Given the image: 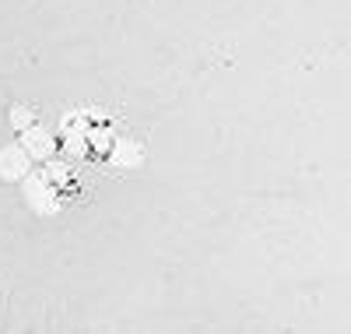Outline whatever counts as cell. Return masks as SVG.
I'll return each instance as SVG.
<instances>
[{"mask_svg":"<svg viewBox=\"0 0 351 334\" xmlns=\"http://www.w3.org/2000/svg\"><path fill=\"white\" fill-rule=\"evenodd\" d=\"M60 144L74 159H106L112 148V127L99 113H67L60 124Z\"/></svg>","mask_w":351,"mask_h":334,"instance_id":"6da1fadb","label":"cell"},{"mask_svg":"<svg viewBox=\"0 0 351 334\" xmlns=\"http://www.w3.org/2000/svg\"><path fill=\"white\" fill-rule=\"evenodd\" d=\"M106 162L112 169H137L144 162V148L130 137H112V148L106 151Z\"/></svg>","mask_w":351,"mask_h":334,"instance_id":"5b68a950","label":"cell"},{"mask_svg":"<svg viewBox=\"0 0 351 334\" xmlns=\"http://www.w3.org/2000/svg\"><path fill=\"white\" fill-rule=\"evenodd\" d=\"M32 120H36L32 109H25V106H14V109H11V127H14V131H25Z\"/></svg>","mask_w":351,"mask_h":334,"instance_id":"52a82bcc","label":"cell"},{"mask_svg":"<svg viewBox=\"0 0 351 334\" xmlns=\"http://www.w3.org/2000/svg\"><path fill=\"white\" fill-rule=\"evenodd\" d=\"M28 169H32V159H28V151L18 141L0 148V179H4V183H21L28 176Z\"/></svg>","mask_w":351,"mask_h":334,"instance_id":"277c9868","label":"cell"},{"mask_svg":"<svg viewBox=\"0 0 351 334\" xmlns=\"http://www.w3.org/2000/svg\"><path fill=\"white\" fill-rule=\"evenodd\" d=\"M18 144L28 151V159H32V162H46V159L56 155V144H60V141H56V134L46 124H36V120H32L25 131H18Z\"/></svg>","mask_w":351,"mask_h":334,"instance_id":"3957f363","label":"cell"},{"mask_svg":"<svg viewBox=\"0 0 351 334\" xmlns=\"http://www.w3.org/2000/svg\"><path fill=\"white\" fill-rule=\"evenodd\" d=\"M43 169H46V176L53 179V187L60 190L64 197L77 190V176H74V169H71L67 162H56V159H46V162H43Z\"/></svg>","mask_w":351,"mask_h":334,"instance_id":"8992f818","label":"cell"},{"mask_svg":"<svg viewBox=\"0 0 351 334\" xmlns=\"http://www.w3.org/2000/svg\"><path fill=\"white\" fill-rule=\"evenodd\" d=\"M21 194H25V204L32 208L36 215H56V211L64 208V194L53 187L46 169H28V176L21 179Z\"/></svg>","mask_w":351,"mask_h":334,"instance_id":"7a4b0ae2","label":"cell"}]
</instances>
